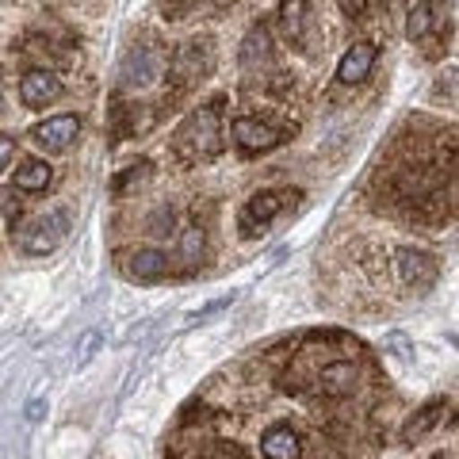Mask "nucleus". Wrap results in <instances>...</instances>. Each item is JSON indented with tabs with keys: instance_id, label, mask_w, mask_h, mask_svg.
Instances as JSON below:
<instances>
[{
	"instance_id": "f257e3e1",
	"label": "nucleus",
	"mask_w": 459,
	"mask_h": 459,
	"mask_svg": "<svg viewBox=\"0 0 459 459\" xmlns=\"http://www.w3.org/2000/svg\"><path fill=\"white\" fill-rule=\"evenodd\" d=\"M177 153L184 161H211L222 150V108L219 104H204L195 108L177 131Z\"/></svg>"
},
{
	"instance_id": "f03ea898",
	"label": "nucleus",
	"mask_w": 459,
	"mask_h": 459,
	"mask_svg": "<svg viewBox=\"0 0 459 459\" xmlns=\"http://www.w3.org/2000/svg\"><path fill=\"white\" fill-rule=\"evenodd\" d=\"M65 234H69V214L50 211V214H42V219H35L31 226L16 230V249L27 256H47L62 246Z\"/></svg>"
},
{
	"instance_id": "7ed1b4c3",
	"label": "nucleus",
	"mask_w": 459,
	"mask_h": 459,
	"mask_svg": "<svg viewBox=\"0 0 459 459\" xmlns=\"http://www.w3.org/2000/svg\"><path fill=\"white\" fill-rule=\"evenodd\" d=\"M291 195L295 192H256L246 204V211H241V234H246V238H261L264 230L276 222V214L283 211V204Z\"/></svg>"
},
{
	"instance_id": "20e7f679",
	"label": "nucleus",
	"mask_w": 459,
	"mask_h": 459,
	"mask_svg": "<svg viewBox=\"0 0 459 459\" xmlns=\"http://www.w3.org/2000/svg\"><path fill=\"white\" fill-rule=\"evenodd\" d=\"M234 142H238V150L241 153H249V157H256V153H268V150H276L280 146V131L272 123H264V119H256V115H241V119H234Z\"/></svg>"
},
{
	"instance_id": "39448f33",
	"label": "nucleus",
	"mask_w": 459,
	"mask_h": 459,
	"mask_svg": "<svg viewBox=\"0 0 459 459\" xmlns=\"http://www.w3.org/2000/svg\"><path fill=\"white\" fill-rule=\"evenodd\" d=\"M161 50L157 47H131V54L123 57V84H131V89H146L161 77Z\"/></svg>"
},
{
	"instance_id": "423d86ee",
	"label": "nucleus",
	"mask_w": 459,
	"mask_h": 459,
	"mask_svg": "<svg viewBox=\"0 0 459 459\" xmlns=\"http://www.w3.org/2000/svg\"><path fill=\"white\" fill-rule=\"evenodd\" d=\"M77 134H81V115H54V119L39 123L35 131H31V138L39 142V146L42 150H54V153H62V150L74 146Z\"/></svg>"
},
{
	"instance_id": "0eeeda50",
	"label": "nucleus",
	"mask_w": 459,
	"mask_h": 459,
	"mask_svg": "<svg viewBox=\"0 0 459 459\" xmlns=\"http://www.w3.org/2000/svg\"><path fill=\"white\" fill-rule=\"evenodd\" d=\"M376 57H379L376 42H368V39L352 42L349 54H344L341 65H337V81H341V84H360V81H368L371 69H376Z\"/></svg>"
},
{
	"instance_id": "6e6552de",
	"label": "nucleus",
	"mask_w": 459,
	"mask_h": 459,
	"mask_svg": "<svg viewBox=\"0 0 459 459\" xmlns=\"http://www.w3.org/2000/svg\"><path fill=\"white\" fill-rule=\"evenodd\" d=\"M394 272H398V280L406 283V287H429L437 280V264H433V256L421 253V249H398L394 253Z\"/></svg>"
},
{
	"instance_id": "1a4fd4ad",
	"label": "nucleus",
	"mask_w": 459,
	"mask_h": 459,
	"mask_svg": "<svg viewBox=\"0 0 459 459\" xmlns=\"http://www.w3.org/2000/svg\"><path fill=\"white\" fill-rule=\"evenodd\" d=\"M123 272H126V276H131V280H138V283L165 280V276H169V256H165L161 249L142 246V249H131V253H126Z\"/></svg>"
},
{
	"instance_id": "9d476101",
	"label": "nucleus",
	"mask_w": 459,
	"mask_h": 459,
	"mask_svg": "<svg viewBox=\"0 0 459 459\" xmlns=\"http://www.w3.org/2000/svg\"><path fill=\"white\" fill-rule=\"evenodd\" d=\"M62 96V81H57L50 69H31L23 81H20V100L27 108H47Z\"/></svg>"
},
{
	"instance_id": "9b49d317",
	"label": "nucleus",
	"mask_w": 459,
	"mask_h": 459,
	"mask_svg": "<svg viewBox=\"0 0 459 459\" xmlns=\"http://www.w3.org/2000/svg\"><path fill=\"white\" fill-rule=\"evenodd\" d=\"M307 27H310V0H283L280 4V35L291 42V47L303 50Z\"/></svg>"
},
{
	"instance_id": "f8f14e48",
	"label": "nucleus",
	"mask_w": 459,
	"mask_h": 459,
	"mask_svg": "<svg viewBox=\"0 0 459 459\" xmlns=\"http://www.w3.org/2000/svg\"><path fill=\"white\" fill-rule=\"evenodd\" d=\"M444 410H448V402L444 398H433V402H425V406L413 413V418L406 421V429H402V440L406 444H421L433 429L440 425V418H444Z\"/></svg>"
},
{
	"instance_id": "ddd939ff",
	"label": "nucleus",
	"mask_w": 459,
	"mask_h": 459,
	"mask_svg": "<svg viewBox=\"0 0 459 459\" xmlns=\"http://www.w3.org/2000/svg\"><path fill=\"white\" fill-rule=\"evenodd\" d=\"M261 452L268 459H299V455H303V440H299V433L291 425H276V429H268V433H264Z\"/></svg>"
},
{
	"instance_id": "4468645a",
	"label": "nucleus",
	"mask_w": 459,
	"mask_h": 459,
	"mask_svg": "<svg viewBox=\"0 0 459 459\" xmlns=\"http://www.w3.org/2000/svg\"><path fill=\"white\" fill-rule=\"evenodd\" d=\"M54 180V172L47 161H39V157H27V161L16 169V177H12V188L16 192H47Z\"/></svg>"
},
{
	"instance_id": "2eb2a0df",
	"label": "nucleus",
	"mask_w": 459,
	"mask_h": 459,
	"mask_svg": "<svg viewBox=\"0 0 459 459\" xmlns=\"http://www.w3.org/2000/svg\"><path fill=\"white\" fill-rule=\"evenodd\" d=\"M268 57H272V35H268V27H253L249 39L241 42V65L246 69H261L268 65Z\"/></svg>"
},
{
	"instance_id": "dca6fc26",
	"label": "nucleus",
	"mask_w": 459,
	"mask_h": 459,
	"mask_svg": "<svg viewBox=\"0 0 459 459\" xmlns=\"http://www.w3.org/2000/svg\"><path fill=\"white\" fill-rule=\"evenodd\" d=\"M356 364H349V360H341V364H329V368H322V391L325 394H349L352 386H356Z\"/></svg>"
},
{
	"instance_id": "f3484780",
	"label": "nucleus",
	"mask_w": 459,
	"mask_h": 459,
	"mask_svg": "<svg viewBox=\"0 0 459 459\" xmlns=\"http://www.w3.org/2000/svg\"><path fill=\"white\" fill-rule=\"evenodd\" d=\"M437 27V4L433 0H421V4H413L410 8V16H406V35L418 42V39H425L429 31Z\"/></svg>"
},
{
	"instance_id": "a211bd4d",
	"label": "nucleus",
	"mask_w": 459,
	"mask_h": 459,
	"mask_svg": "<svg viewBox=\"0 0 459 459\" xmlns=\"http://www.w3.org/2000/svg\"><path fill=\"white\" fill-rule=\"evenodd\" d=\"M180 256H184V261H199V256H204V230H199V226H188V230H184Z\"/></svg>"
},
{
	"instance_id": "6ab92c4d",
	"label": "nucleus",
	"mask_w": 459,
	"mask_h": 459,
	"mask_svg": "<svg viewBox=\"0 0 459 459\" xmlns=\"http://www.w3.org/2000/svg\"><path fill=\"white\" fill-rule=\"evenodd\" d=\"M0 211H4V219L8 222H20V214H23V199L16 188H0Z\"/></svg>"
},
{
	"instance_id": "aec40b11",
	"label": "nucleus",
	"mask_w": 459,
	"mask_h": 459,
	"mask_svg": "<svg viewBox=\"0 0 459 459\" xmlns=\"http://www.w3.org/2000/svg\"><path fill=\"white\" fill-rule=\"evenodd\" d=\"M337 4H341V12H344L349 20H360L364 12H368V0H337Z\"/></svg>"
},
{
	"instance_id": "412c9836",
	"label": "nucleus",
	"mask_w": 459,
	"mask_h": 459,
	"mask_svg": "<svg viewBox=\"0 0 459 459\" xmlns=\"http://www.w3.org/2000/svg\"><path fill=\"white\" fill-rule=\"evenodd\" d=\"M12 153H16V138H4V134H0V169L12 161Z\"/></svg>"
},
{
	"instance_id": "4be33fe9",
	"label": "nucleus",
	"mask_w": 459,
	"mask_h": 459,
	"mask_svg": "<svg viewBox=\"0 0 459 459\" xmlns=\"http://www.w3.org/2000/svg\"><path fill=\"white\" fill-rule=\"evenodd\" d=\"M100 349V333H92V337H84V344H81V364L89 360V356Z\"/></svg>"
},
{
	"instance_id": "5701e85b",
	"label": "nucleus",
	"mask_w": 459,
	"mask_h": 459,
	"mask_svg": "<svg viewBox=\"0 0 459 459\" xmlns=\"http://www.w3.org/2000/svg\"><path fill=\"white\" fill-rule=\"evenodd\" d=\"M27 418H35V421L42 418V402H35V406H27Z\"/></svg>"
},
{
	"instance_id": "b1692460",
	"label": "nucleus",
	"mask_w": 459,
	"mask_h": 459,
	"mask_svg": "<svg viewBox=\"0 0 459 459\" xmlns=\"http://www.w3.org/2000/svg\"><path fill=\"white\" fill-rule=\"evenodd\" d=\"M0 111H4V92H0Z\"/></svg>"
}]
</instances>
